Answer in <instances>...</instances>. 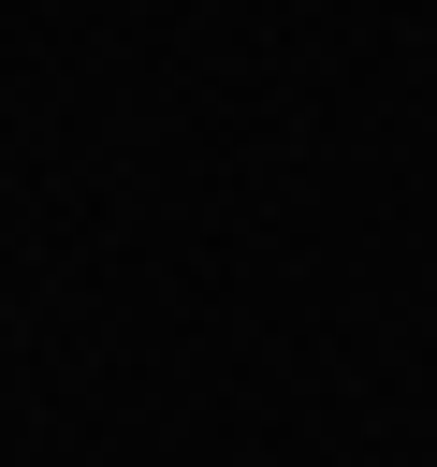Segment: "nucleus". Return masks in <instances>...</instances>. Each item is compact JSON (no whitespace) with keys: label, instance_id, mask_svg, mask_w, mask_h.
<instances>
[]
</instances>
